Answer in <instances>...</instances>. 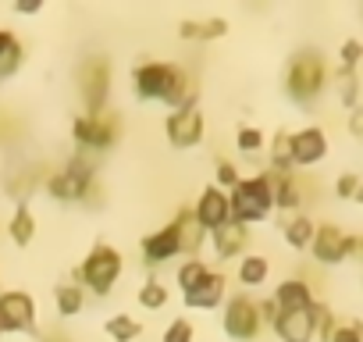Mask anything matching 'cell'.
<instances>
[{
  "label": "cell",
  "instance_id": "74e56055",
  "mask_svg": "<svg viewBox=\"0 0 363 342\" xmlns=\"http://www.w3.org/2000/svg\"><path fill=\"white\" fill-rule=\"evenodd\" d=\"M328 342H363V321H345V324H338Z\"/></svg>",
  "mask_w": 363,
  "mask_h": 342
},
{
  "label": "cell",
  "instance_id": "7bdbcfd3",
  "mask_svg": "<svg viewBox=\"0 0 363 342\" xmlns=\"http://www.w3.org/2000/svg\"><path fill=\"white\" fill-rule=\"evenodd\" d=\"M0 342H4V324H0Z\"/></svg>",
  "mask_w": 363,
  "mask_h": 342
},
{
  "label": "cell",
  "instance_id": "5bb4252c",
  "mask_svg": "<svg viewBox=\"0 0 363 342\" xmlns=\"http://www.w3.org/2000/svg\"><path fill=\"white\" fill-rule=\"evenodd\" d=\"M271 328L281 342H313V335H317V303L310 310H281Z\"/></svg>",
  "mask_w": 363,
  "mask_h": 342
},
{
  "label": "cell",
  "instance_id": "f1b7e54d",
  "mask_svg": "<svg viewBox=\"0 0 363 342\" xmlns=\"http://www.w3.org/2000/svg\"><path fill=\"white\" fill-rule=\"evenodd\" d=\"M335 86H338V100H342V107H359V79H356V72H349V68H338L335 72Z\"/></svg>",
  "mask_w": 363,
  "mask_h": 342
},
{
  "label": "cell",
  "instance_id": "e0dca14e",
  "mask_svg": "<svg viewBox=\"0 0 363 342\" xmlns=\"http://www.w3.org/2000/svg\"><path fill=\"white\" fill-rule=\"evenodd\" d=\"M207 239H211L214 257H218L221 264L250 250V228H246V225H239V221H228V225H221V228L207 232Z\"/></svg>",
  "mask_w": 363,
  "mask_h": 342
},
{
  "label": "cell",
  "instance_id": "ffe728a7",
  "mask_svg": "<svg viewBox=\"0 0 363 342\" xmlns=\"http://www.w3.org/2000/svg\"><path fill=\"white\" fill-rule=\"evenodd\" d=\"M178 239H182V257H200L203 243H207V232L200 228V221L193 218V207H182L178 211Z\"/></svg>",
  "mask_w": 363,
  "mask_h": 342
},
{
  "label": "cell",
  "instance_id": "ab89813d",
  "mask_svg": "<svg viewBox=\"0 0 363 342\" xmlns=\"http://www.w3.org/2000/svg\"><path fill=\"white\" fill-rule=\"evenodd\" d=\"M43 4H40V0H29V4H26V0H18V4H15V15H36Z\"/></svg>",
  "mask_w": 363,
  "mask_h": 342
},
{
  "label": "cell",
  "instance_id": "d4e9b609",
  "mask_svg": "<svg viewBox=\"0 0 363 342\" xmlns=\"http://www.w3.org/2000/svg\"><path fill=\"white\" fill-rule=\"evenodd\" d=\"M54 307H57L61 317H75V314H82V307H86V289L75 285V282L57 285V289H54Z\"/></svg>",
  "mask_w": 363,
  "mask_h": 342
},
{
  "label": "cell",
  "instance_id": "b9f144b4",
  "mask_svg": "<svg viewBox=\"0 0 363 342\" xmlns=\"http://www.w3.org/2000/svg\"><path fill=\"white\" fill-rule=\"evenodd\" d=\"M352 200H356V204L363 207V179H359V189H356V197H352Z\"/></svg>",
  "mask_w": 363,
  "mask_h": 342
},
{
  "label": "cell",
  "instance_id": "ac0fdd59",
  "mask_svg": "<svg viewBox=\"0 0 363 342\" xmlns=\"http://www.w3.org/2000/svg\"><path fill=\"white\" fill-rule=\"evenodd\" d=\"M271 175V189H274V211H285V214H299L306 193L296 179V171H285V175H278V171H267Z\"/></svg>",
  "mask_w": 363,
  "mask_h": 342
},
{
  "label": "cell",
  "instance_id": "30bf717a",
  "mask_svg": "<svg viewBox=\"0 0 363 342\" xmlns=\"http://www.w3.org/2000/svg\"><path fill=\"white\" fill-rule=\"evenodd\" d=\"M0 324L4 331H18V335H36L40 317H36V299L22 289L0 292Z\"/></svg>",
  "mask_w": 363,
  "mask_h": 342
},
{
  "label": "cell",
  "instance_id": "d590c367",
  "mask_svg": "<svg viewBox=\"0 0 363 342\" xmlns=\"http://www.w3.org/2000/svg\"><path fill=\"white\" fill-rule=\"evenodd\" d=\"M335 328H338V324H335L331 307H328V303H317V335H313V338H317V342H328V338L335 335Z\"/></svg>",
  "mask_w": 363,
  "mask_h": 342
},
{
  "label": "cell",
  "instance_id": "f546056e",
  "mask_svg": "<svg viewBox=\"0 0 363 342\" xmlns=\"http://www.w3.org/2000/svg\"><path fill=\"white\" fill-rule=\"evenodd\" d=\"M139 307H143V310H160V307H167V285H164L160 278H146V282L139 285Z\"/></svg>",
  "mask_w": 363,
  "mask_h": 342
},
{
  "label": "cell",
  "instance_id": "3957f363",
  "mask_svg": "<svg viewBox=\"0 0 363 342\" xmlns=\"http://www.w3.org/2000/svg\"><path fill=\"white\" fill-rule=\"evenodd\" d=\"M228 207H232V221H239L246 228L257 225V221H267L274 214V189H271L267 171L239 179V186L228 193Z\"/></svg>",
  "mask_w": 363,
  "mask_h": 342
},
{
  "label": "cell",
  "instance_id": "44dd1931",
  "mask_svg": "<svg viewBox=\"0 0 363 342\" xmlns=\"http://www.w3.org/2000/svg\"><path fill=\"white\" fill-rule=\"evenodd\" d=\"M178 36L186 40V43H211V40L228 36V22L225 18H203V22L186 18V22L178 26Z\"/></svg>",
  "mask_w": 363,
  "mask_h": 342
},
{
  "label": "cell",
  "instance_id": "8d00e7d4",
  "mask_svg": "<svg viewBox=\"0 0 363 342\" xmlns=\"http://www.w3.org/2000/svg\"><path fill=\"white\" fill-rule=\"evenodd\" d=\"M356 189H359V175H356V171H342V175L335 179V197L338 200H352Z\"/></svg>",
  "mask_w": 363,
  "mask_h": 342
},
{
  "label": "cell",
  "instance_id": "9a60e30c",
  "mask_svg": "<svg viewBox=\"0 0 363 342\" xmlns=\"http://www.w3.org/2000/svg\"><path fill=\"white\" fill-rule=\"evenodd\" d=\"M193 218L200 221V228H203V232H214V228L228 225V221H232L228 193H225V189H218V186H207V189L200 193L196 207H193Z\"/></svg>",
  "mask_w": 363,
  "mask_h": 342
},
{
  "label": "cell",
  "instance_id": "7402d4cb",
  "mask_svg": "<svg viewBox=\"0 0 363 342\" xmlns=\"http://www.w3.org/2000/svg\"><path fill=\"white\" fill-rule=\"evenodd\" d=\"M22 65H26V47L18 43V36L11 29H0V79L18 75Z\"/></svg>",
  "mask_w": 363,
  "mask_h": 342
},
{
  "label": "cell",
  "instance_id": "6da1fadb",
  "mask_svg": "<svg viewBox=\"0 0 363 342\" xmlns=\"http://www.w3.org/2000/svg\"><path fill=\"white\" fill-rule=\"evenodd\" d=\"M132 93L139 100L167 104L171 111L200 104V86L174 61H143V65H135L132 68Z\"/></svg>",
  "mask_w": 363,
  "mask_h": 342
},
{
  "label": "cell",
  "instance_id": "4316f807",
  "mask_svg": "<svg viewBox=\"0 0 363 342\" xmlns=\"http://www.w3.org/2000/svg\"><path fill=\"white\" fill-rule=\"evenodd\" d=\"M289 128H278L271 136V171H278V175H285V171H296L292 167V150H289Z\"/></svg>",
  "mask_w": 363,
  "mask_h": 342
},
{
  "label": "cell",
  "instance_id": "4fadbf2b",
  "mask_svg": "<svg viewBox=\"0 0 363 342\" xmlns=\"http://www.w3.org/2000/svg\"><path fill=\"white\" fill-rule=\"evenodd\" d=\"M139 250H143V264H146V267H160V264H167V260L182 257L178 221H171V225H164V228H157V232L143 236Z\"/></svg>",
  "mask_w": 363,
  "mask_h": 342
},
{
  "label": "cell",
  "instance_id": "603a6c76",
  "mask_svg": "<svg viewBox=\"0 0 363 342\" xmlns=\"http://www.w3.org/2000/svg\"><path fill=\"white\" fill-rule=\"evenodd\" d=\"M313 232H317V221L310 218V214H292L289 221H281V236H285V243L292 246V250H310V243H313Z\"/></svg>",
  "mask_w": 363,
  "mask_h": 342
},
{
  "label": "cell",
  "instance_id": "4dcf8cb0",
  "mask_svg": "<svg viewBox=\"0 0 363 342\" xmlns=\"http://www.w3.org/2000/svg\"><path fill=\"white\" fill-rule=\"evenodd\" d=\"M207 271H211V267H207L200 257H189V260H182V264H178V271H174V282H178V289H182V292H186V289H193V285H196V282H200Z\"/></svg>",
  "mask_w": 363,
  "mask_h": 342
},
{
  "label": "cell",
  "instance_id": "52a82bcc",
  "mask_svg": "<svg viewBox=\"0 0 363 342\" xmlns=\"http://www.w3.org/2000/svg\"><path fill=\"white\" fill-rule=\"evenodd\" d=\"M111 79L114 68L104 54H93L79 65V96L86 104V114H100L107 111V93H111Z\"/></svg>",
  "mask_w": 363,
  "mask_h": 342
},
{
  "label": "cell",
  "instance_id": "d6986e66",
  "mask_svg": "<svg viewBox=\"0 0 363 342\" xmlns=\"http://www.w3.org/2000/svg\"><path fill=\"white\" fill-rule=\"evenodd\" d=\"M274 307H278V314L281 310H310L317 299H313V289H310V282L306 278H285L278 289H274Z\"/></svg>",
  "mask_w": 363,
  "mask_h": 342
},
{
  "label": "cell",
  "instance_id": "836d02e7",
  "mask_svg": "<svg viewBox=\"0 0 363 342\" xmlns=\"http://www.w3.org/2000/svg\"><path fill=\"white\" fill-rule=\"evenodd\" d=\"M359 65H363V43H359V40H345V43L338 47V68L356 72Z\"/></svg>",
  "mask_w": 363,
  "mask_h": 342
},
{
  "label": "cell",
  "instance_id": "cb8c5ba5",
  "mask_svg": "<svg viewBox=\"0 0 363 342\" xmlns=\"http://www.w3.org/2000/svg\"><path fill=\"white\" fill-rule=\"evenodd\" d=\"M8 236H11L15 246H29L36 239V214L29 211V204H18L15 207V214L8 221Z\"/></svg>",
  "mask_w": 363,
  "mask_h": 342
},
{
  "label": "cell",
  "instance_id": "83f0119b",
  "mask_svg": "<svg viewBox=\"0 0 363 342\" xmlns=\"http://www.w3.org/2000/svg\"><path fill=\"white\" fill-rule=\"evenodd\" d=\"M104 328H107L111 342H135V338L143 335V324H139L135 317H128V314H114Z\"/></svg>",
  "mask_w": 363,
  "mask_h": 342
},
{
  "label": "cell",
  "instance_id": "e575fe53",
  "mask_svg": "<svg viewBox=\"0 0 363 342\" xmlns=\"http://www.w3.org/2000/svg\"><path fill=\"white\" fill-rule=\"evenodd\" d=\"M196 338V328L186 321V317H174L167 328H164V342H193Z\"/></svg>",
  "mask_w": 363,
  "mask_h": 342
},
{
  "label": "cell",
  "instance_id": "8fae6325",
  "mask_svg": "<svg viewBox=\"0 0 363 342\" xmlns=\"http://www.w3.org/2000/svg\"><path fill=\"white\" fill-rule=\"evenodd\" d=\"M164 132H167V143H171L174 150H189V146L203 143L207 118H203L200 104L182 107V111H171V114H167V121H164Z\"/></svg>",
  "mask_w": 363,
  "mask_h": 342
},
{
  "label": "cell",
  "instance_id": "277c9868",
  "mask_svg": "<svg viewBox=\"0 0 363 342\" xmlns=\"http://www.w3.org/2000/svg\"><path fill=\"white\" fill-rule=\"evenodd\" d=\"M121 271H125L121 250L111 246V243H96V246L86 253V260L75 267V285H82V289L93 292V296H107V292L118 285Z\"/></svg>",
  "mask_w": 363,
  "mask_h": 342
},
{
  "label": "cell",
  "instance_id": "d6a6232c",
  "mask_svg": "<svg viewBox=\"0 0 363 342\" xmlns=\"http://www.w3.org/2000/svg\"><path fill=\"white\" fill-rule=\"evenodd\" d=\"M239 179H242V175H239V167H235L232 160L221 157V160H218V171H214V186L225 189V193H232V189L239 186Z\"/></svg>",
  "mask_w": 363,
  "mask_h": 342
},
{
  "label": "cell",
  "instance_id": "ba28073f",
  "mask_svg": "<svg viewBox=\"0 0 363 342\" xmlns=\"http://www.w3.org/2000/svg\"><path fill=\"white\" fill-rule=\"evenodd\" d=\"M221 328H225V335L235 338V342H253V338L260 335V328H264L257 299H253L250 292L228 296V299H225V314H221Z\"/></svg>",
  "mask_w": 363,
  "mask_h": 342
},
{
  "label": "cell",
  "instance_id": "f35d334b",
  "mask_svg": "<svg viewBox=\"0 0 363 342\" xmlns=\"http://www.w3.org/2000/svg\"><path fill=\"white\" fill-rule=\"evenodd\" d=\"M349 132L352 136H363V107H352L349 111Z\"/></svg>",
  "mask_w": 363,
  "mask_h": 342
},
{
  "label": "cell",
  "instance_id": "2e32d148",
  "mask_svg": "<svg viewBox=\"0 0 363 342\" xmlns=\"http://www.w3.org/2000/svg\"><path fill=\"white\" fill-rule=\"evenodd\" d=\"M225 289H228V278L221 271H207L193 289L182 292V299H186L189 310H214L225 303Z\"/></svg>",
  "mask_w": 363,
  "mask_h": 342
},
{
  "label": "cell",
  "instance_id": "7a4b0ae2",
  "mask_svg": "<svg viewBox=\"0 0 363 342\" xmlns=\"http://www.w3.org/2000/svg\"><path fill=\"white\" fill-rule=\"evenodd\" d=\"M328 86V61L320 50H299L285 68V96L292 104H313Z\"/></svg>",
  "mask_w": 363,
  "mask_h": 342
},
{
  "label": "cell",
  "instance_id": "484cf974",
  "mask_svg": "<svg viewBox=\"0 0 363 342\" xmlns=\"http://www.w3.org/2000/svg\"><path fill=\"white\" fill-rule=\"evenodd\" d=\"M267 275H271V260H267V257L250 253V257H242V260H239V285L257 289V285H264V282H267Z\"/></svg>",
  "mask_w": 363,
  "mask_h": 342
},
{
  "label": "cell",
  "instance_id": "5b68a950",
  "mask_svg": "<svg viewBox=\"0 0 363 342\" xmlns=\"http://www.w3.org/2000/svg\"><path fill=\"white\" fill-rule=\"evenodd\" d=\"M47 193L61 204H79V200H93L96 197V167L86 153H75L61 171L47 179Z\"/></svg>",
  "mask_w": 363,
  "mask_h": 342
},
{
  "label": "cell",
  "instance_id": "60d3db41",
  "mask_svg": "<svg viewBox=\"0 0 363 342\" xmlns=\"http://www.w3.org/2000/svg\"><path fill=\"white\" fill-rule=\"evenodd\" d=\"M352 260H363V236H356V250H352Z\"/></svg>",
  "mask_w": 363,
  "mask_h": 342
},
{
  "label": "cell",
  "instance_id": "7c38bea8",
  "mask_svg": "<svg viewBox=\"0 0 363 342\" xmlns=\"http://www.w3.org/2000/svg\"><path fill=\"white\" fill-rule=\"evenodd\" d=\"M289 150H292V167H313L328 157V132L320 125H306L289 136Z\"/></svg>",
  "mask_w": 363,
  "mask_h": 342
},
{
  "label": "cell",
  "instance_id": "8992f818",
  "mask_svg": "<svg viewBox=\"0 0 363 342\" xmlns=\"http://www.w3.org/2000/svg\"><path fill=\"white\" fill-rule=\"evenodd\" d=\"M121 139V114L100 111V114H75L72 121V143L82 150H111Z\"/></svg>",
  "mask_w": 363,
  "mask_h": 342
},
{
  "label": "cell",
  "instance_id": "9c48e42d",
  "mask_svg": "<svg viewBox=\"0 0 363 342\" xmlns=\"http://www.w3.org/2000/svg\"><path fill=\"white\" fill-rule=\"evenodd\" d=\"M352 250H356V236H349V232L338 228L335 221H320V225H317L313 243H310V257H313L320 267H335V264L352 260Z\"/></svg>",
  "mask_w": 363,
  "mask_h": 342
},
{
  "label": "cell",
  "instance_id": "1f68e13d",
  "mask_svg": "<svg viewBox=\"0 0 363 342\" xmlns=\"http://www.w3.org/2000/svg\"><path fill=\"white\" fill-rule=\"evenodd\" d=\"M235 146H239V153H260L264 146H267V136L257 128V125H242L239 132H235Z\"/></svg>",
  "mask_w": 363,
  "mask_h": 342
}]
</instances>
